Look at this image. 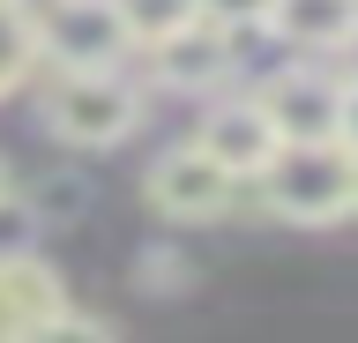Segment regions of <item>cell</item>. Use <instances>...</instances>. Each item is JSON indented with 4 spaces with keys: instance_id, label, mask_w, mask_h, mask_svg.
<instances>
[{
    "instance_id": "6da1fadb",
    "label": "cell",
    "mask_w": 358,
    "mask_h": 343,
    "mask_svg": "<svg viewBox=\"0 0 358 343\" xmlns=\"http://www.w3.org/2000/svg\"><path fill=\"white\" fill-rule=\"evenodd\" d=\"M30 45H38V68L52 75H105L127 68V23L112 15V0H45L30 8Z\"/></svg>"
},
{
    "instance_id": "7a4b0ae2",
    "label": "cell",
    "mask_w": 358,
    "mask_h": 343,
    "mask_svg": "<svg viewBox=\"0 0 358 343\" xmlns=\"http://www.w3.org/2000/svg\"><path fill=\"white\" fill-rule=\"evenodd\" d=\"M254 187H262V202L284 224H336V217H351V157L336 142H284L262 164Z\"/></svg>"
},
{
    "instance_id": "3957f363",
    "label": "cell",
    "mask_w": 358,
    "mask_h": 343,
    "mask_svg": "<svg viewBox=\"0 0 358 343\" xmlns=\"http://www.w3.org/2000/svg\"><path fill=\"white\" fill-rule=\"evenodd\" d=\"M142 90L127 82V68H105V75H52L45 82V127L75 149H112L142 127Z\"/></svg>"
},
{
    "instance_id": "277c9868",
    "label": "cell",
    "mask_w": 358,
    "mask_h": 343,
    "mask_svg": "<svg viewBox=\"0 0 358 343\" xmlns=\"http://www.w3.org/2000/svg\"><path fill=\"white\" fill-rule=\"evenodd\" d=\"M142 194H150V209L172 217V224H217L224 209H231V194H239V180H231L224 164H209L194 142H179V149H164V157L150 164Z\"/></svg>"
},
{
    "instance_id": "5b68a950",
    "label": "cell",
    "mask_w": 358,
    "mask_h": 343,
    "mask_svg": "<svg viewBox=\"0 0 358 343\" xmlns=\"http://www.w3.org/2000/svg\"><path fill=\"white\" fill-rule=\"evenodd\" d=\"M336 97H343V82L329 68L299 60V68L268 75L262 90H254V105L268 112L276 142H336Z\"/></svg>"
},
{
    "instance_id": "8992f818",
    "label": "cell",
    "mask_w": 358,
    "mask_h": 343,
    "mask_svg": "<svg viewBox=\"0 0 358 343\" xmlns=\"http://www.w3.org/2000/svg\"><path fill=\"white\" fill-rule=\"evenodd\" d=\"M194 149L209 164H224L231 180H262V164L284 149L276 142V127H268V112L254 105V97H224V105H209L194 127Z\"/></svg>"
},
{
    "instance_id": "52a82bcc",
    "label": "cell",
    "mask_w": 358,
    "mask_h": 343,
    "mask_svg": "<svg viewBox=\"0 0 358 343\" xmlns=\"http://www.w3.org/2000/svg\"><path fill=\"white\" fill-rule=\"evenodd\" d=\"M142 60H150V75L164 82V90H217L224 75H231V30H217V23H179V30H164L157 45H142Z\"/></svg>"
},
{
    "instance_id": "ba28073f",
    "label": "cell",
    "mask_w": 358,
    "mask_h": 343,
    "mask_svg": "<svg viewBox=\"0 0 358 343\" xmlns=\"http://www.w3.org/2000/svg\"><path fill=\"white\" fill-rule=\"evenodd\" d=\"M60 276L38 254H0V343H22L45 314H60Z\"/></svg>"
},
{
    "instance_id": "9c48e42d",
    "label": "cell",
    "mask_w": 358,
    "mask_h": 343,
    "mask_svg": "<svg viewBox=\"0 0 358 343\" xmlns=\"http://www.w3.org/2000/svg\"><path fill=\"white\" fill-rule=\"evenodd\" d=\"M262 30L291 52H343V38L358 30V0H268Z\"/></svg>"
},
{
    "instance_id": "30bf717a",
    "label": "cell",
    "mask_w": 358,
    "mask_h": 343,
    "mask_svg": "<svg viewBox=\"0 0 358 343\" xmlns=\"http://www.w3.org/2000/svg\"><path fill=\"white\" fill-rule=\"evenodd\" d=\"M38 75V45H30V8L0 0V97H15Z\"/></svg>"
},
{
    "instance_id": "8fae6325",
    "label": "cell",
    "mask_w": 358,
    "mask_h": 343,
    "mask_svg": "<svg viewBox=\"0 0 358 343\" xmlns=\"http://www.w3.org/2000/svg\"><path fill=\"white\" fill-rule=\"evenodd\" d=\"M112 15L127 23V38H134V45H157L164 30L194 23V0H112Z\"/></svg>"
},
{
    "instance_id": "7c38bea8",
    "label": "cell",
    "mask_w": 358,
    "mask_h": 343,
    "mask_svg": "<svg viewBox=\"0 0 358 343\" xmlns=\"http://www.w3.org/2000/svg\"><path fill=\"white\" fill-rule=\"evenodd\" d=\"M22 343H120L112 336V321H97V314H75V306H60V314H45L38 328Z\"/></svg>"
},
{
    "instance_id": "4fadbf2b",
    "label": "cell",
    "mask_w": 358,
    "mask_h": 343,
    "mask_svg": "<svg viewBox=\"0 0 358 343\" xmlns=\"http://www.w3.org/2000/svg\"><path fill=\"white\" fill-rule=\"evenodd\" d=\"M194 15H201V23H217V30H262L268 0H194Z\"/></svg>"
},
{
    "instance_id": "5bb4252c",
    "label": "cell",
    "mask_w": 358,
    "mask_h": 343,
    "mask_svg": "<svg viewBox=\"0 0 358 343\" xmlns=\"http://www.w3.org/2000/svg\"><path fill=\"white\" fill-rule=\"evenodd\" d=\"M30 231H38V209L0 194V254H30Z\"/></svg>"
},
{
    "instance_id": "9a60e30c",
    "label": "cell",
    "mask_w": 358,
    "mask_h": 343,
    "mask_svg": "<svg viewBox=\"0 0 358 343\" xmlns=\"http://www.w3.org/2000/svg\"><path fill=\"white\" fill-rule=\"evenodd\" d=\"M336 82H343V75H336ZM336 149L358 157V82H343V97H336Z\"/></svg>"
},
{
    "instance_id": "2e32d148",
    "label": "cell",
    "mask_w": 358,
    "mask_h": 343,
    "mask_svg": "<svg viewBox=\"0 0 358 343\" xmlns=\"http://www.w3.org/2000/svg\"><path fill=\"white\" fill-rule=\"evenodd\" d=\"M343 82H358V30L343 38Z\"/></svg>"
},
{
    "instance_id": "e0dca14e",
    "label": "cell",
    "mask_w": 358,
    "mask_h": 343,
    "mask_svg": "<svg viewBox=\"0 0 358 343\" xmlns=\"http://www.w3.org/2000/svg\"><path fill=\"white\" fill-rule=\"evenodd\" d=\"M343 157H351V149H343ZM351 209H358V157H351Z\"/></svg>"
},
{
    "instance_id": "ac0fdd59",
    "label": "cell",
    "mask_w": 358,
    "mask_h": 343,
    "mask_svg": "<svg viewBox=\"0 0 358 343\" xmlns=\"http://www.w3.org/2000/svg\"><path fill=\"white\" fill-rule=\"evenodd\" d=\"M0 194H8V164H0Z\"/></svg>"
}]
</instances>
